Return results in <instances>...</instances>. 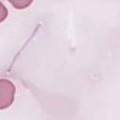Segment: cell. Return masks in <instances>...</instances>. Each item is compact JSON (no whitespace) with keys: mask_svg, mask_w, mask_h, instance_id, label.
I'll list each match as a JSON object with an SVG mask.
<instances>
[{"mask_svg":"<svg viewBox=\"0 0 120 120\" xmlns=\"http://www.w3.org/2000/svg\"><path fill=\"white\" fill-rule=\"evenodd\" d=\"M15 86L13 83L6 79L0 81V109H5L11 105L14 99Z\"/></svg>","mask_w":120,"mask_h":120,"instance_id":"obj_1","label":"cell"},{"mask_svg":"<svg viewBox=\"0 0 120 120\" xmlns=\"http://www.w3.org/2000/svg\"><path fill=\"white\" fill-rule=\"evenodd\" d=\"M8 1L17 9L25 8H27L33 2V0H8Z\"/></svg>","mask_w":120,"mask_h":120,"instance_id":"obj_2","label":"cell"}]
</instances>
